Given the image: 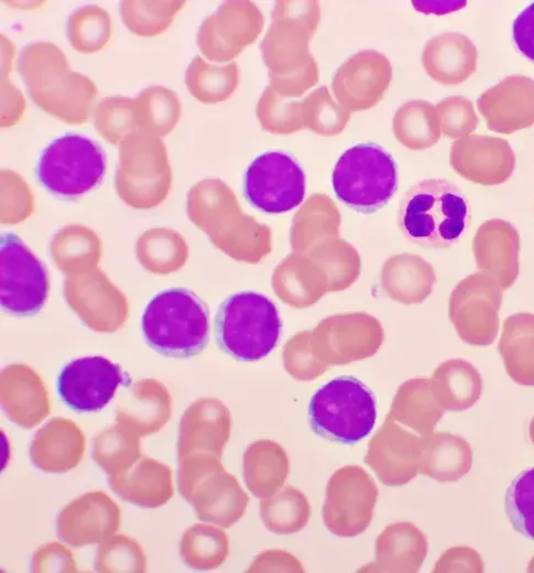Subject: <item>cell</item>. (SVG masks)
<instances>
[{"label":"cell","instance_id":"obj_18","mask_svg":"<svg viewBox=\"0 0 534 573\" xmlns=\"http://www.w3.org/2000/svg\"><path fill=\"white\" fill-rule=\"evenodd\" d=\"M428 550L425 534L412 522L389 525L375 540V559L359 572H418Z\"/></svg>","mask_w":534,"mask_h":573},{"label":"cell","instance_id":"obj_42","mask_svg":"<svg viewBox=\"0 0 534 573\" xmlns=\"http://www.w3.org/2000/svg\"><path fill=\"white\" fill-rule=\"evenodd\" d=\"M528 572H534V556H533V559L530 562Z\"/></svg>","mask_w":534,"mask_h":573},{"label":"cell","instance_id":"obj_8","mask_svg":"<svg viewBox=\"0 0 534 573\" xmlns=\"http://www.w3.org/2000/svg\"><path fill=\"white\" fill-rule=\"evenodd\" d=\"M106 155L86 136L67 133L51 141L36 164L39 183L50 193L75 198L95 188L103 179Z\"/></svg>","mask_w":534,"mask_h":573},{"label":"cell","instance_id":"obj_17","mask_svg":"<svg viewBox=\"0 0 534 573\" xmlns=\"http://www.w3.org/2000/svg\"><path fill=\"white\" fill-rule=\"evenodd\" d=\"M477 268L506 290L519 277L520 241L516 230L506 221L493 219L483 224L472 244Z\"/></svg>","mask_w":534,"mask_h":573},{"label":"cell","instance_id":"obj_20","mask_svg":"<svg viewBox=\"0 0 534 573\" xmlns=\"http://www.w3.org/2000/svg\"><path fill=\"white\" fill-rule=\"evenodd\" d=\"M85 451V437L70 421L55 418L40 429L31 443L33 464L47 473H64L74 468Z\"/></svg>","mask_w":534,"mask_h":573},{"label":"cell","instance_id":"obj_4","mask_svg":"<svg viewBox=\"0 0 534 573\" xmlns=\"http://www.w3.org/2000/svg\"><path fill=\"white\" fill-rule=\"evenodd\" d=\"M281 333L276 305L254 291L229 295L215 316L216 344L237 360L257 361L266 357L279 344Z\"/></svg>","mask_w":534,"mask_h":573},{"label":"cell","instance_id":"obj_9","mask_svg":"<svg viewBox=\"0 0 534 573\" xmlns=\"http://www.w3.org/2000/svg\"><path fill=\"white\" fill-rule=\"evenodd\" d=\"M305 192V172L287 152H263L246 170L243 195L250 205L265 214L294 209L304 201Z\"/></svg>","mask_w":534,"mask_h":573},{"label":"cell","instance_id":"obj_38","mask_svg":"<svg viewBox=\"0 0 534 573\" xmlns=\"http://www.w3.org/2000/svg\"><path fill=\"white\" fill-rule=\"evenodd\" d=\"M33 571H76L68 549L59 543H51L40 548L33 556Z\"/></svg>","mask_w":534,"mask_h":573},{"label":"cell","instance_id":"obj_22","mask_svg":"<svg viewBox=\"0 0 534 573\" xmlns=\"http://www.w3.org/2000/svg\"><path fill=\"white\" fill-rule=\"evenodd\" d=\"M243 478L248 489L258 498L277 493L290 471L285 450L272 440L251 443L243 453Z\"/></svg>","mask_w":534,"mask_h":573},{"label":"cell","instance_id":"obj_15","mask_svg":"<svg viewBox=\"0 0 534 573\" xmlns=\"http://www.w3.org/2000/svg\"><path fill=\"white\" fill-rule=\"evenodd\" d=\"M421 437L388 419L369 442L366 463L379 480L396 487L419 473Z\"/></svg>","mask_w":534,"mask_h":573},{"label":"cell","instance_id":"obj_23","mask_svg":"<svg viewBox=\"0 0 534 573\" xmlns=\"http://www.w3.org/2000/svg\"><path fill=\"white\" fill-rule=\"evenodd\" d=\"M498 348L509 377L519 385L534 386V314L506 317Z\"/></svg>","mask_w":534,"mask_h":573},{"label":"cell","instance_id":"obj_27","mask_svg":"<svg viewBox=\"0 0 534 573\" xmlns=\"http://www.w3.org/2000/svg\"><path fill=\"white\" fill-rule=\"evenodd\" d=\"M237 84L238 68L235 63L214 66L196 55L185 72L189 94L204 104L222 101L232 94Z\"/></svg>","mask_w":534,"mask_h":573},{"label":"cell","instance_id":"obj_7","mask_svg":"<svg viewBox=\"0 0 534 573\" xmlns=\"http://www.w3.org/2000/svg\"><path fill=\"white\" fill-rule=\"evenodd\" d=\"M177 483L197 518L222 528L237 522L249 502L237 478L226 472L220 457L214 454L194 453L178 460Z\"/></svg>","mask_w":534,"mask_h":573},{"label":"cell","instance_id":"obj_19","mask_svg":"<svg viewBox=\"0 0 534 573\" xmlns=\"http://www.w3.org/2000/svg\"><path fill=\"white\" fill-rule=\"evenodd\" d=\"M111 489L123 500L142 508H156L173 496L172 469L152 457L142 456L129 469L108 478Z\"/></svg>","mask_w":534,"mask_h":573},{"label":"cell","instance_id":"obj_14","mask_svg":"<svg viewBox=\"0 0 534 573\" xmlns=\"http://www.w3.org/2000/svg\"><path fill=\"white\" fill-rule=\"evenodd\" d=\"M259 15L249 2H224L200 24L196 42L210 61L225 62L235 57L257 36Z\"/></svg>","mask_w":534,"mask_h":573},{"label":"cell","instance_id":"obj_30","mask_svg":"<svg viewBox=\"0 0 534 573\" xmlns=\"http://www.w3.org/2000/svg\"><path fill=\"white\" fill-rule=\"evenodd\" d=\"M92 118L97 132L112 144H120L129 136L141 131L135 98L105 97L95 106Z\"/></svg>","mask_w":534,"mask_h":573},{"label":"cell","instance_id":"obj_39","mask_svg":"<svg viewBox=\"0 0 534 573\" xmlns=\"http://www.w3.org/2000/svg\"><path fill=\"white\" fill-rule=\"evenodd\" d=\"M512 37L519 52L534 62V2L524 8L514 19Z\"/></svg>","mask_w":534,"mask_h":573},{"label":"cell","instance_id":"obj_13","mask_svg":"<svg viewBox=\"0 0 534 573\" xmlns=\"http://www.w3.org/2000/svg\"><path fill=\"white\" fill-rule=\"evenodd\" d=\"M127 381L119 365L102 356H87L66 364L57 377L62 401L77 412L101 410Z\"/></svg>","mask_w":534,"mask_h":573},{"label":"cell","instance_id":"obj_2","mask_svg":"<svg viewBox=\"0 0 534 573\" xmlns=\"http://www.w3.org/2000/svg\"><path fill=\"white\" fill-rule=\"evenodd\" d=\"M469 221L466 195L445 179H426L412 185L397 210V225L404 237L424 248L455 246L465 236Z\"/></svg>","mask_w":534,"mask_h":573},{"label":"cell","instance_id":"obj_41","mask_svg":"<svg viewBox=\"0 0 534 573\" xmlns=\"http://www.w3.org/2000/svg\"><path fill=\"white\" fill-rule=\"evenodd\" d=\"M528 435H530L532 443L534 444V417L532 418V420L530 422Z\"/></svg>","mask_w":534,"mask_h":573},{"label":"cell","instance_id":"obj_28","mask_svg":"<svg viewBox=\"0 0 534 573\" xmlns=\"http://www.w3.org/2000/svg\"><path fill=\"white\" fill-rule=\"evenodd\" d=\"M229 552L227 534L211 525L188 528L181 540V556L188 567L212 570L225 562Z\"/></svg>","mask_w":534,"mask_h":573},{"label":"cell","instance_id":"obj_21","mask_svg":"<svg viewBox=\"0 0 534 573\" xmlns=\"http://www.w3.org/2000/svg\"><path fill=\"white\" fill-rule=\"evenodd\" d=\"M472 448L459 435L448 432L421 437L419 473L440 483H453L468 474Z\"/></svg>","mask_w":534,"mask_h":573},{"label":"cell","instance_id":"obj_25","mask_svg":"<svg viewBox=\"0 0 534 573\" xmlns=\"http://www.w3.org/2000/svg\"><path fill=\"white\" fill-rule=\"evenodd\" d=\"M439 404L444 410L464 411L480 399L483 382L479 371L462 359L448 360L435 374Z\"/></svg>","mask_w":534,"mask_h":573},{"label":"cell","instance_id":"obj_33","mask_svg":"<svg viewBox=\"0 0 534 573\" xmlns=\"http://www.w3.org/2000/svg\"><path fill=\"white\" fill-rule=\"evenodd\" d=\"M111 32L108 12L96 4L79 7L67 20L69 44L83 54H91L103 48L110 40Z\"/></svg>","mask_w":534,"mask_h":573},{"label":"cell","instance_id":"obj_5","mask_svg":"<svg viewBox=\"0 0 534 573\" xmlns=\"http://www.w3.org/2000/svg\"><path fill=\"white\" fill-rule=\"evenodd\" d=\"M377 415L372 390L352 376L327 381L316 390L308 404L312 430L323 439L347 445L368 436Z\"/></svg>","mask_w":534,"mask_h":573},{"label":"cell","instance_id":"obj_36","mask_svg":"<svg viewBox=\"0 0 534 573\" xmlns=\"http://www.w3.org/2000/svg\"><path fill=\"white\" fill-rule=\"evenodd\" d=\"M14 53L12 43L1 35V127L15 125L25 109L23 95L8 80Z\"/></svg>","mask_w":534,"mask_h":573},{"label":"cell","instance_id":"obj_32","mask_svg":"<svg viewBox=\"0 0 534 573\" xmlns=\"http://www.w3.org/2000/svg\"><path fill=\"white\" fill-rule=\"evenodd\" d=\"M138 102L141 131L164 137L181 117V102L172 89L155 85L140 91Z\"/></svg>","mask_w":534,"mask_h":573},{"label":"cell","instance_id":"obj_37","mask_svg":"<svg viewBox=\"0 0 534 573\" xmlns=\"http://www.w3.org/2000/svg\"><path fill=\"white\" fill-rule=\"evenodd\" d=\"M434 572H483V563L476 550L469 547H455L440 555Z\"/></svg>","mask_w":534,"mask_h":573},{"label":"cell","instance_id":"obj_24","mask_svg":"<svg viewBox=\"0 0 534 573\" xmlns=\"http://www.w3.org/2000/svg\"><path fill=\"white\" fill-rule=\"evenodd\" d=\"M230 430V418L226 412L214 411L197 415L188 409L178 428L177 458L194 453H208L221 457Z\"/></svg>","mask_w":534,"mask_h":573},{"label":"cell","instance_id":"obj_35","mask_svg":"<svg viewBox=\"0 0 534 573\" xmlns=\"http://www.w3.org/2000/svg\"><path fill=\"white\" fill-rule=\"evenodd\" d=\"M95 567L98 572H143L145 556L137 541L117 536L106 540L97 550Z\"/></svg>","mask_w":534,"mask_h":573},{"label":"cell","instance_id":"obj_26","mask_svg":"<svg viewBox=\"0 0 534 573\" xmlns=\"http://www.w3.org/2000/svg\"><path fill=\"white\" fill-rule=\"evenodd\" d=\"M260 515L265 528L275 534H292L306 527L310 507L307 497L294 486L282 487L260 501Z\"/></svg>","mask_w":534,"mask_h":573},{"label":"cell","instance_id":"obj_16","mask_svg":"<svg viewBox=\"0 0 534 573\" xmlns=\"http://www.w3.org/2000/svg\"><path fill=\"white\" fill-rule=\"evenodd\" d=\"M120 515L108 495L87 493L61 510L56 521L57 536L73 547L105 542L118 530Z\"/></svg>","mask_w":534,"mask_h":573},{"label":"cell","instance_id":"obj_40","mask_svg":"<svg viewBox=\"0 0 534 573\" xmlns=\"http://www.w3.org/2000/svg\"><path fill=\"white\" fill-rule=\"evenodd\" d=\"M292 571L303 572L302 564L292 554L282 550L265 551L255 558L249 572Z\"/></svg>","mask_w":534,"mask_h":573},{"label":"cell","instance_id":"obj_34","mask_svg":"<svg viewBox=\"0 0 534 573\" xmlns=\"http://www.w3.org/2000/svg\"><path fill=\"white\" fill-rule=\"evenodd\" d=\"M504 504L513 529L534 541V467L522 471L513 478Z\"/></svg>","mask_w":534,"mask_h":573},{"label":"cell","instance_id":"obj_1","mask_svg":"<svg viewBox=\"0 0 534 573\" xmlns=\"http://www.w3.org/2000/svg\"><path fill=\"white\" fill-rule=\"evenodd\" d=\"M18 68L32 101L40 109L68 125L88 121L97 87L89 77L70 69L57 45L28 44L20 54Z\"/></svg>","mask_w":534,"mask_h":573},{"label":"cell","instance_id":"obj_12","mask_svg":"<svg viewBox=\"0 0 534 573\" xmlns=\"http://www.w3.org/2000/svg\"><path fill=\"white\" fill-rule=\"evenodd\" d=\"M502 292L493 278L480 271L457 285L451 296L450 317L464 342L473 346L494 343L499 332Z\"/></svg>","mask_w":534,"mask_h":573},{"label":"cell","instance_id":"obj_31","mask_svg":"<svg viewBox=\"0 0 534 573\" xmlns=\"http://www.w3.org/2000/svg\"><path fill=\"white\" fill-rule=\"evenodd\" d=\"M185 3L182 0H124L120 3V17L133 34L152 37L163 33L172 24Z\"/></svg>","mask_w":534,"mask_h":573},{"label":"cell","instance_id":"obj_6","mask_svg":"<svg viewBox=\"0 0 534 573\" xmlns=\"http://www.w3.org/2000/svg\"><path fill=\"white\" fill-rule=\"evenodd\" d=\"M397 184L395 160L375 143H359L344 151L331 173L336 197L362 214L384 207L396 193Z\"/></svg>","mask_w":534,"mask_h":573},{"label":"cell","instance_id":"obj_29","mask_svg":"<svg viewBox=\"0 0 534 573\" xmlns=\"http://www.w3.org/2000/svg\"><path fill=\"white\" fill-rule=\"evenodd\" d=\"M139 437L120 423L107 428L94 440L92 458L110 476L120 474L141 457Z\"/></svg>","mask_w":534,"mask_h":573},{"label":"cell","instance_id":"obj_10","mask_svg":"<svg viewBox=\"0 0 534 573\" xmlns=\"http://www.w3.org/2000/svg\"><path fill=\"white\" fill-rule=\"evenodd\" d=\"M48 294L46 268L13 233L0 237V303L13 315L37 313Z\"/></svg>","mask_w":534,"mask_h":573},{"label":"cell","instance_id":"obj_3","mask_svg":"<svg viewBox=\"0 0 534 573\" xmlns=\"http://www.w3.org/2000/svg\"><path fill=\"white\" fill-rule=\"evenodd\" d=\"M141 329L145 343L171 358L200 354L209 339V311L206 303L185 288H170L146 304Z\"/></svg>","mask_w":534,"mask_h":573},{"label":"cell","instance_id":"obj_11","mask_svg":"<svg viewBox=\"0 0 534 573\" xmlns=\"http://www.w3.org/2000/svg\"><path fill=\"white\" fill-rule=\"evenodd\" d=\"M378 487L364 468L346 465L337 469L326 486L323 521L338 537H356L371 523Z\"/></svg>","mask_w":534,"mask_h":573}]
</instances>
